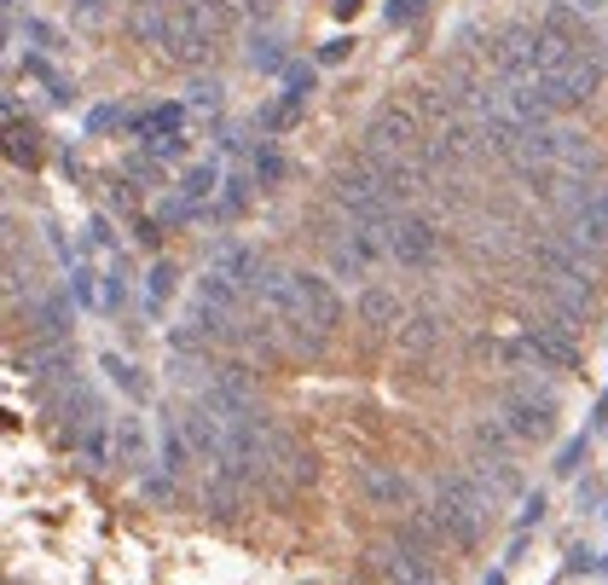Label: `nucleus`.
Instances as JSON below:
<instances>
[{
	"mask_svg": "<svg viewBox=\"0 0 608 585\" xmlns=\"http://www.w3.org/2000/svg\"><path fill=\"white\" fill-rule=\"evenodd\" d=\"M487 510H493V499L481 493V481H475L470 470L435 475V504H429V516H435V528L446 533V545H475Z\"/></svg>",
	"mask_w": 608,
	"mask_h": 585,
	"instance_id": "1",
	"label": "nucleus"
},
{
	"mask_svg": "<svg viewBox=\"0 0 608 585\" xmlns=\"http://www.w3.org/2000/svg\"><path fill=\"white\" fill-rule=\"evenodd\" d=\"M255 302L267 307V319H273V331H278L284 348H296V354H307V360H319V354H325V342H331V336L313 325L302 290H296V273H267V284H261V296H255Z\"/></svg>",
	"mask_w": 608,
	"mask_h": 585,
	"instance_id": "2",
	"label": "nucleus"
},
{
	"mask_svg": "<svg viewBox=\"0 0 608 585\" xmlns=\"http://www.w3.org/2000/svg\"><path fill=\"white\" fill-rule=\"evenodd\" d=\"M533 273L556 284H574V290H597V250L580 244L574 232H539L533 244Z\"/></svg>",
	"mask_w": 608,
	"mask_h": 585,
	"instance_id": "3",
	"label": "nucleus"
},
{
	"mask_svg": "<svg viewBox=\"0 0 608 585\" xmlns=\"http://www.w3.org/2000/svg\"><path fill=\"white\" fill-rule=\"evenodd\" d=\"M423 145V134H417V116L406 111V105H383V111L365 122V157H423L417 151Z\"/></svg>",
	"mask_w": 608,
	"mask_h": 585,
	"instance_id": "4",
	"label": "nucleus"
},
{
	"mask_svg": "<svg viewBox=\"0 0 608 585\" xmlns=\"http://www.w3.org/2000/svg\"><path fill=\"white\" fill-rule=\"evenodd\" d=\"M441 226L429 221V215H400L394 232H388V255L406 267V273H429L435 261H441Z\"/></svg>",
	"mask_w": 608,
	"mask_h": 585,
	"instance_id": "5",
	"label": "nucleus"
},
{
	"mask_svg": "<svg viewBox=\"0 0 608 585\" xmlns=\"http://www.w3.org/2000/svg\"><path fill=\"white\" fill-rule=\"evenodd\" d=\"M527 354H533V365H545V371H568V365L580 360V325L574 319H556V313H545V319H533L522 331Z\"/></svg>",
	"mask_w": 608,
	"mask_h": 585,
	"instance_id": "6",
	"label": "nucleus"
},
{
	"mask_svg": "<svg viewBox=\"0 0 608 585\" xmlns=\"http://www.w3.org/2000/svg\"><path fill=\"white\" fill-rule=\"evenodd\" d=\"M504 429L516 441H551L556 435V394L551 389H510L504 400Z\"/></svg>",
	"mask_w": 608,
	"mask_h": 585,
	"instance_id": "7",
	"label": "nucleus"
},
{
	"mask_svg": "<svg viewBox=\"0 0 608 585\" xmlns=\"http://www.w3.org/2000/svg\"><path fill=\"white\" fill-rule=\"evenodd\" d=\"M360 493L377 516H412L417 510V493L412 481L394 470V464H360Z\"/></svg>",
	"mask_w": 608,
	"mask_h": 585,
	"instance_id": "8",
	"label": "nucleus"
},
{
	"mask_svg": "<svg viewBox=\"0 0 608 585\" xmlns=\"http://www.w3.org/2000/svg\"><path fill=\"white\" fill-rule=\"evenodd\" d=\"M111 446H116V464L134 475H145L157 464V429L139 418V412H116L111 418Z\"/></svg>",
	"mask_w": 608,
	"mask_h": 585,
	"instance_id": "9",
	"label": "nucleus"
},
{
	"mask_svg": "<svg viewBox=\"0 0 608 585\" xmlns=\"http://www.w3.org/2000/svg\"><path fill=\"white\" fill-rule=\"evenodd\" d=\"M568 232L591 244V250H608V186H580V192L568 197Z\"/></svg>",
	"mask_w": 608,
	"mask_h": 585,
	"instance_id": "10",
	"label": "nucleus"
},
{
	"mask_svg": "<svg viewBox=\"0 0 608 585\" xmlns=\"http://www.w3.org/2000/svg\"><path fill=\"white\" fill-rule=\"evenodd\" d=\"M441 342H446V313H435V307L412 313V319L394 331V348H400V360H406V365H423Z\"/></svg>",
	"mask_w": 608,
	"mask_h": 585,
	"instance_id": "11",
	"label": "nucleus"
},
{
	"mask_svg": "<svg viewBox=\"0 0 608 585\" xmlns=\"http://www.w3.org/2000/svg\"><path fill=\"white\" fill-rule=\"evenodd\" d=\"M470 475L481 481V493H487L493 504H504V499H516V493H522V475H516V464H510L498 446L475 452V458H470Z\"/></svg>",
	"mask_w": 608,
	"mask_h": 585,
	"instance_id": "12",
	"label": "nucleus"
},
{
	"mask_svg": "<svg viewBox=\"0 0 608 585\" xmlns=\"http://www.w3.org/2000/svg\"><path fill=\"white\" fill-rule=\"evenodd\" d=\"M296 290H302L307 313H313V325L331 336L336 325H342V296H336V284L325 279V273H296Z\"/></svg>",
	"mask_w": 608,
	"mask_h": 585,
	"instance_id": "13",
	"label": "nucleus"
},
{
	"mask_svg": "<svg viewBox=\"0 0 608 585\" xmlns=\"http://www.w3.org/2000/svg\"><path fill=\"white\" fill-rule=\"evenodd\" d=\"M354 313H360L365 331H400V325H406V307H400V296H394L388 284H365Z\"/></svg>",
	"mask_w": 608,
	"mask_h": 585,
	"instance_id": "14",
	"label": "nucleus"
},
{
	"mask_svg": "<svg viewBox=\"0 0 608 585\" xmlns=\"http://www.w3.org/2000/svg\"><path fill=\"white\" fill-rule=\"evenodd\" d=\"M64 273H70V296H76L87 313H111V284H105V273H99V267L87 261V250L76 255V261H70Z\"/></svg>",
	"mask_w": 608,
	"mask_h": 585,
	"instance_id": "15",
	"label": "nucleus"
},
{
	"mask_svg": "<svg viewBox=\"0 0 608 585\" xmlns=\"http://www.w3.org/2000/svg\"><path fill=\"white\" fill-rule=\"evenodd\" d=\"M157 458H163V475H186L197 464L192 441H186V429H180V412H163V423H157Z\"/></svg>",
	"mask_w": 608,
	"mask_h": 585,
	"instance_id": "16",
	"label": "nucleus"
},
{
	"mask_svg": "<svg viewBox=\"0 0 608 585\" xmlns=\"http://www.w3.org/2000/svg\"><path fill=\"white\" fill-rule=\"evenodd\" d=\"M29 307H35V325L47 331V342H64V331H70V290H47Z\"/></svg>",
	"mask_w": 608,
	"mask_h": 585,
	"instance_id": "17",
	"label": "nucleus"
},
{
	"mask_svg": "<svg viewBox=\"0 0 608 585\" xmlns=\"http://www.w3.org/2000/svg\"><path fill=\"white\" fill-rule=\"evenodd\" d=\"M174 296H180V267H174V261H151V267H145V307L163 313Z\"/></svg>",
	"mask_w": 608,
	"mask_h": 585,
	"instance_id": "18",
	"label": "nucleus"
},
{
	"mask_svg": "<svg viewBox=\"0 0 608 585\" xmlns=\"http://www.w3.org/2000/svg\"><path fill=\"white\" fill-rule=\"evenodd\" d=\"M99 371H105V377H111V383L128 394V400H151V383H145V371H139L134 360H122V354H105V360H99Z\"/></svg>",
	"mask_w": 608,
	"mask_h": 585,
	"instance_id": "19",
	"label": "nucleus"
},
{
	"mask_svg": "<svg viewBox=\"0 0 608 585\" xmlns=\"http://www.w3.org/2000/svg\"><path fill=\"white\" fill-rule=\"evenodd\" d=\"M180 122H186V105H151V111H139L134 116V134L139 140H157V134H180Z\"/></svg>",
	"mask_w": 608,
	"mask_h": 585,
	"instance_id": "20",
	"label": "nucleus"
},
{
	"mask_svg": "<svg viewBox=\"0 0 608 585\" xmlns=\"http://www.w3.org/2000/svg\"><path fill=\"white\" fill-rule=\"evenodd\" d=\"M249 174H255V186H278V180H284V174H290V163H284V151H278V145H255V151H249Z\"/></svg>",
	"mask_w": 608,
	"mask_h": 585,
	"instance_id": "21",
	"label": "nucleus"
},
{
	"mask_svg": "<svg viewBox=\"0 0 608 585\" xmlns=\"http://www.w3.org/2000/svg\"><path fill=\"white\" fill-rule=\"evenodd\" d=\"M249 64H255V70H273V76H278V70H290V58H284V41L261 29V35L249 41Z\"/></svg>",
	"mask_w": 608,
	"mask_h": 585,
	"instance_id": "22",
	"label": "nucleus"
},
{
	"mask_svg": "<svg viewBox=\"0 0 608 585\" xmlns=\"http://www.w3.org/2000/svg\"><path fill=\"white\" fill-rule=\"evenodd\" d=\"M249 186H255V174H232L221 186V197H215V221H232L238 209L249 203Z\"/></svg>",
	"mask_w": 608,
	"mask_h": 585,
	"instance_id": "23",
	"label": "nucleus"
},
{
	"mask_svg": "<svg viewBox=\"0 0 608 585\" xmlns=\"http://www.w3.org/2000/svg\"><path fill=\"white\" fill-rule=\"evenodd\" d=\"M296 116H302V99H290V93H278L273 105H261V128H267V134H284V128H290Z\"/></svg>",
	"mask_w": 608,
	"mask_h": 585,
	"instance_id": "24",
	"label": "nucleus"
},
{
	"mask_svg": "<svg viewBox=\"0 0 608 585\" xmlns=\"http://www.w3.org/2000/svg\"><path fill=\"white\" fill-rule=\"evenodd\" d=\"M585 452H591V429H580L574 441H562V452H556V464H551V470H556V475H574V470L585 464Z\"/></svg>",
	"mask_w": 608,
	"mask_h": 585,
	"instance_id": "25",
	"label": "nucleus"
},
{
	"mask_svg": "<svg viewBox=\"0 0 608 585\" xmlns=\"http://www.w3.org/2000/svg\"><path fill=\"white\" fill-rule=\"evenodd\" d=\"M145 157H157V163H180L186 157V134H157V140H139Z\"/></svg>",
	"mask_w": 608,
	"mask_h": 585,
	"instance_id": "26",
	"label": "nucleus"
},
{
	"mask_svg": "<svg viewBox=\"0 0 608 585\" xmlns=\"http://www.w3.org/2000/svg\"><path fill=\"white\" fill-rule=\"evenodd\" d=\"M116 6H122V0H70V18H76V24H105ZM128 6H134V0H128Z\"/></svg>",
	"mask_w": 608,
	"mask_h": 585,
	"instance_id": "27",
	"label": "nucleus"
},
{
	"mask_svg": "<svg viewBox=\"0 0 608 585\" xmlns=\"http://www.w3.org/2000/svg\"><path fill=\"white\" fill-rule=\"evenodd\" d=\"M24 41H35L41 53H58V47H64V35H58L53 24H41V18H24Z\"/></svg>",
	"mask_w": 608,
	"mask_h": 585,
	"instance_id": "28",
	"label": "nucleus"
},
{
	"mask_svg": "<svg viewBox=\"0 0 608 585\" xmlns=\"http://www.w3.org/2000/svg\"><path fill=\"white\" fill-rule=\"evenodd\" d=\"M6 157H12V163H24V168H35V140H29V128L12 122V134H6Z\"/></svg>",
	"mask_w": 608,
	"mask_h": 585,
	"instance_id": "29",
	"label": "nucleus"
},
{
	"mask_svg": "<svg viewBox=\"0 0 608 585\" xmlns=\"http://www.w3.org/2000/svg\"><path fill=\"white\" fill-rule=\"evenodd\" d=\"M284 93L307 105V93H313V64H290V70H284Z\"/></svg>",
	"mask_w": 608,
	"mask_h": 585,
	"instance_id": "30",
	"label": "nucleus"
},
{
	"mask_svg": "<svg viewBox=\"0 0 608 585\" xmlns=\"http://www.w3.org/2000/svg\"><path fill=\"white\" fill-rule=\"evenodd\" d=\"M192 111H221V82H197L192 87Z\"/></svg>",
	"mask_w": 608,
	"mask_h": 585,
	"instance_id": "31",
	"label": "nucleus"
},
{
	"mask_svg": "<svg viewBox=\"0 0 608 585\" xmlns=\"http://www.w3.org/2000/svg\"><path fill=\"white\" fill-rule=\"evenodd\" d=\"M429 0H388V24H412Z\"/></svg>",
	"mask_w": 608,
	"mask_h": 585,
	"instance_id": "32",
	"label": "nucleus"
},
{
	"mask_svg": "<svg viewBox=\"0 0 608 585\" xmlns=\"http://www.w3.org/2000/svg\"><path fill=\"white\" fill-rule=\"evenodd\" d=\"M539 522H545V493H533V499L522 504V522H516V528H539Z\"/></svg>",
	"mask_w": 608,
	"mask_h": 585,
	"instance_id": "33",
	"label": "nucleus"
},
{
	"mask_svg": "<svg viewBox=\"0 0 608 585\" xmlns=\"http://www.w3.org/2000/svg\"><path fill=\"white\" fill-rule=\"evenodd\" d=\"M348 53H354V41H348V35H336V41H325V53H319V58L336 64V58H348Z\"/></svg>",
	"mask_w": 608,
	"mask_h": 585,
	"instance_id": "34",
	"label": "nucleus"
},
{
	"mask_svg": "<svg viewBox=\"0 0 608 585\" xmlns=\"http://www.w3.org/2000/svg\"><path fill=\"white\" fill-rule=\"evenodd\" d=\"M580 568H597V557H591L585 545H574V551H568V574H580Z\"/></svg>",
	"mask_w": 608,
	"mask_h": 585,
	"instance_id": "35",
	"label": "nucleus"
},
{
	"mask_svg": "<svg viewBox=\"0 0 608 585\" xmlns=\"http://www.w3.org/2000/svg\"><path fill=\"white\" fill-rule=\"evenodd\" d=\"M116 122V105H99V111L87 116V128H93V134H99V128H111Z\"/></svg>",
	"mask_w": 608,
	"mask_h": 585,
	"instance_id": "36",
	"label": "nucleus"
},
{
	"mask_svg": "<svg viewBox=\"0 0 608 585\" xmlns=\"http://www.w3.org/2000/svg\"><path fill=\"white\" fill-rule=\"evenodd\" d=\"M336 12H342V18H354V12H360V0H336Z\"/></svg>",
	"mask_w": 608,
	"mask_h": 585,
	"instance_id": "37",
	"label": "nucleus"
},
{
	"mask_svg": "<svg viewBox=\"0 0 608 585\" xmlns=\"http://www.w3.org/2000/svg\"><path fill=\"white\" fill-rule=\"evenodd\" d=\"M481 585H504V574H487V580H481Z\"/></svg>",
	"mask_w": 608,
	"mask_h": 585,
	"instance_id": "38",
	"label": "nucleus"
}]
</instances>
